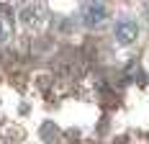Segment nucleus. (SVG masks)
Returning a JSON list of instances; mask_svg holds the SVG:
<instances>
[{"label":"nucleus","instance_id":"obj_1","mask_svg":"<svg viewBox=\"0 0 149 144\" xmlns=\"http://www.w3.org/2000/svg\"><path fill=\"white\" fill-rule=\"evenodd\" d=\"M116 39H118L121 44H131L136 39V23H131V21H121L118 26H116Z\"/></svg>","mask_w":149,"mask_h":144},{"label":"nucleus","instance_id":"obj_2","mask_svg":"<svg viewBox=\"0 0 149 144\" xmlns=\"http://www.w3.org/2000/svg\"><path fill=\"white\" fill-rule=\"evenodd\" d=\"M103 18H105L103 5H88V10H85V23H88V26H95V23H100Z\"/></svg>","mask_w":149,"mask_h":144},{"label":"nucleus","instance_id":"obj_3","mask_svg":"<svg viewBox=\"0 0 149 144\" xmlns=\"http://www.w3.org/2000/svg\"><path fill=\"white\" fill-rule=\"evenodd\" d=\"M21 21H23L26 26H31V23H39V13H36V8H23Z\"/></svg>","mask_w":149,"mask_h":144},{"label":"nucleus","instance_id":"obj_4","mask_svg":"<svg viewBox=\"0 0 149 144\" xmlns=\"http://www.w3.org/2000/svg\"><path fill=\"white\" fill-rule=\"evenodd\" d=\"M5 39V29H3V23H0V41Z\"/></svg>","mask_w":149,"mask_h":144}]
</instances>
